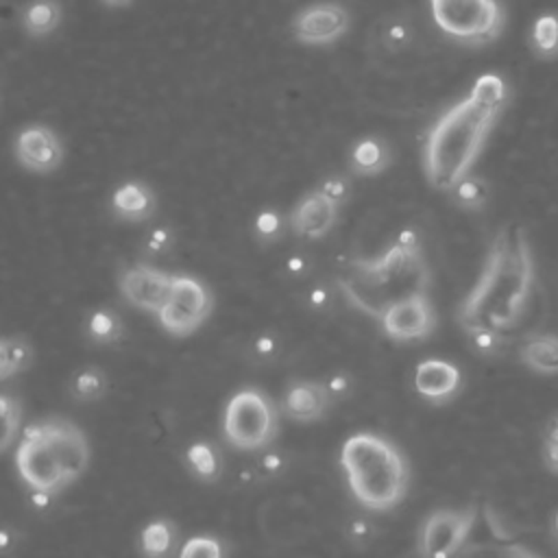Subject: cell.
<instances>
[{"instance_id": "obj_16", "label": "cell", "mask_w": 558, "mask_h": 558, "mask_svg": "<svg viewBox=\"0 0 558 558\" xmlns=\"http://www.w3.org/2000/svg\"><path fill=\"white\" fill-rule=\"evenodd\" d=\"M331 405V395L325 381L299 379L292 381L281 399L283 414L294 423H314L327 414Z\"/></svg>"}, {"instance_id": "obj_21", "label": "cell", "mask_w": 558, "mask_h": 558, "mask_svg": "<svg viewBox=\"0 0 558 558\" xmlns=\"http://www.w3.org/2000/svg\"><path fill=\"white\" fill-rule=\"evenodd\" d=\"M177 543V527L168 519H155L140 532V551L150 558H159L172 551Z\"/></svg>"}, {"instance_id": "obj_7", "label": "cell", "mask_w": 558, "mask_h": 558, "mask_svg": "<svg viewBox=\"0 0 558 558\" xmlns=\"http://www.w3.org/2000/svg\"><path fill=\"white\" fill-rule=\"evenodd\" d=\"M436 26L449 37L480 46L499 37L506 13L497 0H429Z\"/></svg>"}, {"instance_id": "obj_8", "label": "cell", "mask_w": 558, "mask_h": 558, "mask_svg": "<svg viewBox=\"0 0 558 558\" xmlns=\"http://www.w3.org/2000/svg\"><path fill=\"white\" fill-rule=\"evenodd\" d=\"M214 310V296L205 281L192 275H172V286L166 303L155 314L163 331L174 338L196 333Z\"/></svg>"}, {"instance_id": "obj_27", "label": "cell", "mask_w": 558, "mask_h": 558, "mask_svg": "<svg viewBox=\"0 0 558 558\" xmlns=\"http://www.w3.org/2000/svg\"><path fill=\"white\" fill-rule=\"evenodd\" d=\"M22 427V403L9 392H0V453L17 438Z\"/></svg>"}, {"instance_id": "obj_32", "label": "cell", "mask_w": 558, "mask_h": 558, "mask_svg": "<svg viewBox=\"0 0 558 558\" xmlns=\"http://www.w3.org/2000/svg\"><path fill=\"white\" fill-rule=\"evenodd\" d=\"M172 244V233L168 227H159V229H153L146 238V248L150 253H166Z\"/></svg>"}, {"instance_id": "obj_38", "label": "cell", "mask_w": 558, "mask_h": 558, "mask_svg": "<svg viewBox=\"0 0 558 558\" xmlns=\"http://www.w3.org/2000/svg\"><path fill=\"white\" fill-rule=\"evenodd\" d=\"M543 442H551V445H558V412L551 414L545 423V429H543Z\"/></svg>"}, {"instance_id": "obj_1", "label": "cell", "mask_w": 558, "mask_h": 558, "mask_svg": "<svg viewBox=\"0 0 558 558\" xmlns=\"http://www.w3.org/2000/svg\"><path fill=\"white\" fill-rule=\"evenodd\" d=\"M532 283L534 257L527 233L519 225H504L488 246L477 281L458 310L460 327L480 351H493L521 323Z\"/></svg>"}, {"instance_id": "obj_4", "label": "cell", "mask_w": 558, "mask_h": 558, "mask_svg": "<svg viewBox=\"0 0 558 558\" xmlns=\"http://www.w3.org/2000/svg\"><path fill=\"white\" fill-rule=\"evenodd\" d=\"M429 279L418 235L408 229L379 257L357 259L344 288L360 310L379 318L392 303L427 294Z\"/></svg>"}, {"instance_id": "obj_34", "label": "cell", "mask_w": 558, "mask_h": 558, "mask_svg": "<svg viewBox=\"0 0 558 558\" xmlns=\"http://www.w3.org/2000/svg\"><path fill=\"white\" fill-rule=\"evenodd\" d=\"M283 469V458L277 451H268L259 460V471L264 475H277Z\"/></svg>"}, {"instance_id": "obj_30", "label": "cell", "mask_w": 558, "mask_h": 558, "mask_svg": "<svg viewBox=\"0 0 558 558\" xmlns=\"http://www.w3.org/2000/svg\"><path fill=\"white\" fill-rule=\"evenodd\" d=\"M222 554H225V547L216 536H192L181 547L183 558H198V556L220 558Z\"/></svg>"}, {"instance_id": "obj_23", "label": "cell", "mask_w": 558, "mask_h": 558, "mask_svg": "<svg viewBox=\"0 0 558 558\" xmlns=\"http://www.w3.org/2000/svg\"><path fill=\"white\" fill-rule=\"evenodd\" d=\"M185 464L201 482H214L220 477V456L207 440H196L185 449Z\"/></svg>"}, {"instance_id": "obj_40", "label": "cell", "mask_w": 558, "mask_h": 558, "mask_svg": "<svg viewBox=\"0 0 558 558\" xmlns=\"http://www.w3.org/2000/svg\"><path fill=\"white\" fill-rule=\"evenodd\" d=\"M102 4H107V7H111V9H124V7H129L133 0H100Z\"/></svg>"}, {"instance_id": "obj_25", "label": "cell", "mask_w": 558, "mask_h": 558, "mask_svg": "<svg viewBox=\"0 0 558 558\" xmlns=\"http://www.w3.org/2000/svg\"><path fill=\"white\" fill-rule=\"evenodd\" d=\"M530 48L541 59L558 57V13H545L534 20L530 31Z\"/></svg>"}, {"instance_id": "obj_37", "label": "cell", "mask_w": 558, "mask_h": 558, "mask_svg": "<svg viewBox=\"0 0 558 558\" xmlns=\"http://www.w3.org/2000/svg\"><path fill=\"white\" fill-rule=\"evenodd\" d=\"M543 462L551 473H558V445L543 442Z\"/></svg>"}, {"instance_id": "obj_39", "label": "cell", "mask_w": 558, "mask_h": 558, "mask_svg": "<svg viewBox=\"0 0 558 558\" xmlns=\"http://www.w3.org/2000/svg\"><path fill=\"white\" fill-rule=\"evenodd\" d=\"M286 268H288L290 275H301L303 268H305V259L299 257V255H294V257H290V259L286 262Z\"/></svg>"}, {"instance_id": "obj_3", "label": "cell", "mask_w": 558, "mask_h": 558, "mask_svg": "<svg viewBox=\"0 0 558 558\" xmlns=\"http://www.w3.org/2000/svg\"><path fill=\"white\" fill-rule=\"evenodd\" d=\"M89 466V440L70 418L50 416L26 425L15 449V469L31 488L59 495Z\"/></svg>"}, {"instance_id": "obj_41", "label": "cell", "mask_w": 558, "mask_h": 558, "mask_svg": "<svg viewBox=\"0 0 558 558\" xmlns=\"http://www.w3.org/2000/svg\"><path fill=\"white\" fill-rule=\"evenodd\" d=\"M310 296H312L310 301H312L314 305H320V303H325V292H323L320 288H318V290H312V294H310Z\"/></svg>"}, {"instance_id": "obj_18", "label": "cell", "mask_w": 558, "mask_h": 558, "mask_svg": "<svg viewBox=\"0 0 558 558\" xmlns=\"http://www.w3.org/2000/svg\"><path fill=\"white\" fill-rule=\"evenodd\" d=\"M390 166V148L379 137H362L349 153V168L360 177H375Z\"/></svg>"}, {"instance_id": "obj_31", "label": "cell", "mask_w": 558, "mask_h": 558, "mask_svg": "<svg viewBox=\"0 0 558 558\" xmlns=\"http://www.w3.org/2000/svg\"><path fill=\"white\" fill-rule=\"evenodd\" d=\"M318 192H323L331 203H336V205L340 207V205L349 198V194H351V183H349L347 177L331 174V177H327V179L320 183Z\"/></svg>"}, {"instance_id": "obj_36", "label": "cell", "mask_w": 558, "mask_h": 558, "mask_svg": "<svg viewBox=\"0 0 558 558\" xmlns=\"http://www.w3.org/2000/svg\"><path fill=\"white\" fill-rule=\"evenodd\" d=\"M325 386H327V390H329V395H331V399H336V397H342L347 390H349V379L344 377V375H331L327 381H325Z\"/></svg>"}, {"instance_id": "obj_17", "label": "cell", "mask_w": 558, "mask_h": 558, "mask_svg": "<svg viewBox=\"0 0 558 558\" xmlns=\"http://www.w3.org/2000/svg\"><path fill=\"white\" fill-rule=\"evenodd\" d=\"M155 192L144 181H126L113 190L111 209L126 222H142L155 214Z\"/></svg>"}, {"instance_id": "obj_12", "label": "cell", "mask_w": 558, "mask_h": 558, "mask_svg": "<svg viewBox=\"0 0 558 558\" xmlns=\"http://www.w3.org/2000/svg\"><path fill=\"white\" fill-rule=\"evenodd\" d=\"M170 286L172 275L148 264L129 266L118 275V290L124 296V301L150 314H157L161 310V305L168 299Z\"/></svg>"}, {"instance_id": "obj_6", "label": "cell", "mask_w": 558, "mask_h": 558, "mask_svg": "<svg viewBox=\"0 0 558 558\" xmlns=\"http://www.w3.org/2000/svg\"><path fill=\"white\" fill-rule=\"evenodd\" d=\"M279 432V414L275 401L255 386H246L231 395L222 414L225 440L240 451L268 447Z\"/></svg>"}, {"instance_id": "obj_26", "label": "cell", "mask_w": 558, "mask_h": 558, "mask_svg": "<svg viewBox=\"0 0 558 558\" xmlns=\"http://www.w3.org/2000/svg\"><path fill=\"white\" fill-rule=\"evenodd\" d=\"M107 375L102 368L98 366H83L81 371L74 373V377L70 379V392L74 399L89 403V401H98L105 392H107Z\"/></svg>"}, {"instance_id": "obj_29", "label": "cell", "mask_w": 558, "mask_h": 558, "mask_svg": "<svg viewBox=\"0 0 558 558\" xmlns=\"http://www.w3.org/2000/svg\"><path fill=\"white\" fill-rule=\"evenodd\" d=\"M253 231L259 242H275L283 233V218L277 209H259L253 220Z\"/></svg>"}, {"instance_id": "obj_24", "label": "cell", "mask_w": 558, "mask_h": 558, "mask_svg": "<svg viewBox=\"0 0 558 558\" xmlns=\"http://www.w3.org/2000/svg\"><path fill=\"white\" fill-rule=\"evenodd\" d=\"M85 331L87 338L96 344H116L124 333V323L113 310L98 307L87 316Z\"/></svg>"}, {"instance_id": "obj_14", "label": "cell", "mask_w": 558, "mask_h": 558, "mask_svg": "<svg viewBox=\"0 0 558 558\" xmlns=\"http://www.w3.org/2000/svg\"><path fill=\"white\" fill-rule=\"evenodd\" d=\"M338 205L331 203L323 192L314 190L301 196V201L292 207L288 222L294 235L299 238H323L331 231L338 220Z\"/></svg>"}, {"instance_id": "obj_20", "label": "cell", "mask_w": 558, "mask_h": 558, "mask_svg": "<svg viewBox=\"0 0 558 558\" xmlns=\"http://www.w3.org/2000/svg\"><path fill=\"white\" fill-rule=\"evenodd\" d=\"M521 362L541 375H558V336H532L521 347Z\"/></svg>"}, {"instance_id": "obj_22", "label": "cell", "mask_w": 558, "mask_h": 558, "mask_svg": "<svg viewBox=\"0 0 558 558\" xmlns=\"http://www.w3.org/2000/svg\"><path fill=\"white\" fill-rule=\"evenodd\" d=\"M33 362V344L22 336L0 338V381L26 371Z\"/></svg>"}, {"instance_id": "obj_28", "label": "cell", "mask_w": 558, "mask_h": 558, "mask_svg": "<svg viewBox=\"0 0 558 558\" xmlns=\"http://www.w3.org/2000/svg\"><path fill=\"white\" fill-rule=\"evenodd\" d=\"M451 192H453V201L462 209H469V211L482 209L486 205V201H488V183L482 177H473V174L462 177L451 187Z\"/></svg>"}, {"instance_id": "obj_13", "label": "cell", "mask_w": 558, "mask_h": 558, "mask_svg": "<svg viewBox=\"0 0 558 558\" xmlns=\"http://www.w3.org/2000/svg\"><path fill=\"white\" fill-rule=\"evenodd\" d=\"M379 320L388 338L408 342L429 336L436 325V314L427 294H418L392 303L381 312Z\"/></svg>"}, {"instance_id": "obj_11", "label": "cell", "mask_w": 558, "mask_h": 558, "mask_svg": "<svg viewBox=\"0 0 558 558\" xmlns=\"http://www.w3.org/2000/svg\"><path fill=\"white\" fill-rule=\"evenodd\" d=\"M15 161L33 174L54 172L65 157L63 142L48 124H26L13 140Z\"/></svg>"}, {"instance_id": "obj_5", "label": "cell", "mask_w": 558, "mask_h": 558, "mask_svg": "<svg viewBox=\"0 0 558 558\" xmlns=\"http://www.w3.org/2000/svg\"><path fill=\"white\" fill-rule=\"evenodd\" d=\"M340 466L353 497L373 512H386L403 501L410 466L401 449L381 434L355 432L340 449Z\"/></svg>"}, {"instance_id": "obj_10", "label": "cell", "mask_w": 558, "mask_h": 558, "mask_svg": "<svg viewBox=\"0 0 558 558\" xmlns=\"http://www.w3.org/2000/svg\"><path fill=\"white\" fill-rule=\"evenodd\" d=\"M351 17L340 2H312L290 20L292 37L303 46H329L349 31Z\"/></svg>"}, {"instance_id": "obj_15", "label": "cell", "mask_w": 558, "mask_h": 558, "mask_svg": "<svg viewBox=\"0 0 558 558\" xmlns=\"http://www.w3.org/2000/svg\"><path fill=\"white\" fill-rule=\"evenodd\" d=\"M462 386V375L456 364L438 357H429L416 364L414 368V388L416 392L434 405L451 401Z\"/></svg>"}, {"instance_id": "obj_35", "label": "cell", "mask_w": 558, "mask_h": 558, "mask_svg": "<svg viewBox=\"0 0 558 558\" xmlns=\"http://www.w3.org/2000/svg\"><path fill=\"white\" fill-rule=\"evenodd\" d=\"M20 543V532L13 525H0V554H9Z\"/></svg>"}, {"instance_id": "obj_19", "label": "cell", "mask_w": 558, "mask_h": 558, "mask_svg": "<svg viewBox=\"0 0 558 558\" xmlns=\"http://www.w3.org/2000/svg\"><path fill=\"white\" fill-rule=\"evenodd\" d=\"M63 20V7L59 0H31L22 9V28L28 37L41 39L52 35Z\"/></svg>"}, {"instance_id": "obj_9", "label": "cell", "mask_w": 558, "mask_h": 558, "mask_svg": "<svg viewBox=\"0 0 558 558\" xmlns=\"http://www.w3.org/2000/svg\"><path fill=\"white\" fill-rule=\"evenodd\" d=\"M475 508L434 510L418 530L416 551L425 558H447L462 551L475 525Z\"/></svg>"}, {"instance_id": "obj_42", "label": "cell", "mask_w": 558, "mask_h": 558, "mask_svg": "<svg viewBox=\"0 0 558 558\" xmlns=\"http://www.w3.org/2000/svg\"><path fill=\"white\" fill-rule=\"evenodd\" d=\"M551 530H554V538L558 541V512H556V517H554V523H551Z\"/></svg>"}, {"instance_id": "obj_2", "label": "cell", "mask_w": 558, "mask_h": 558, "mask_svg": "<svg viewBox=\"0 0 558 558\" xmlns=\"http://www.w3.org/2000/svg\"><path fill=\"white\" fill-rule=\"evenodd\" d=\"M508 87L499 74H482L471 92L451 105L429 129L423 170L434 190L451 187L471 172L493 126L506 109Z\"/></svg>"}, {"instance_id": "obj_33", "label": "cell", "mask_w": 558, "mask_h": 558, "mask_svg": "<svg viewBox=\"0 0 558 558\" xmlns=\"http://www.w3.org/2000/svg\"><path fill=\"white\" fill-rule=\"evenodd\" d=\"M253 353L262 360H270L277 353V340L272 333H262L253 342Z\"/></svg>"}]
</instances>
